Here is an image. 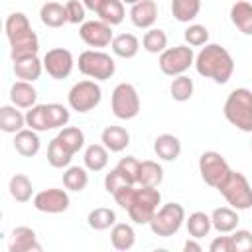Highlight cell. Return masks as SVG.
<instances>
[{
  "label": "cell",
  "instance_id": "1",
  "mask_svg": "<svg viewBox=\"0 0 252 252\" xmlns=\"http://www.w3.org/2000/svg\"><path fill=\"white\" fill-rule=\"evenodd\" d=\"M195 69L201 77L213 79L215 83L224 85L234 73V59L226 47L219 43H207L195 55Z\"/></svg>",
  "mask_w": 252,
  "mask_h": 252
},
{
  "label": "cell",
  "instance_id": "2",
  "mask_svg": "<svg viewBox=\"0 0 252 252\" xmlns=\"http://www.w3.org/2000/svg\"><path fill=\"white\" fill-rule=\"evenodd\" d=\"M6 37L10 41V57L12 61L37 55L39 51V39L35 32L30 26V20L24 12H14L6 18Z\"/></svg>",
  "mask_w": 252,
  "mask_h": 252
},
{
  "label": "cell",
  "instance_id": "3",
  "mask_svg": "<svg viewBox=\"0 0 252 252\" xmlns=\"http://www.w3.org/2000/svg\"><path fill=\"white\" fill-rule=\"evenodd\" d=\"M224 118L242 132H252V91L234 89L224 100Z\"/></svg>",
  "mask_w": 252,
  "mask_h": 252
},
{
  "label": "cell",
  "instance_id": "4",
  "mask_svg": "<svg viewBox=\"0 0 252 252\" xmlns=\"http://www.w3.org/2000/svg\"><path fill=\"white\" fill-rule=\"evenodd\" d=\"M161 203V193L158 191V187H136L134 199L128 207V215L136 224H150L152 217L158 211V205Z\"/></svg>",
  "mask_w": 252,
  "mask_h": 252
},
{
  "label": "cell",
  "instance_id": "5",
  "mask_svg": "<svg viewBox=\"0 0 252 252\" xmlns=\"http://www.w3.org/2000/svg\"><path fill=\"white\" fill-rule=\"evenodd\" d=\"M183 222H185V209L179 203H165L152 217L150 228L156 236L167 238V236H173Z\"/></svg>",
  "mask_w": 252,
  "mask_h": 252
},
{
  "label": "cell",
  "instance_id": "6",
  "mask_svg": "<svg viewBox=\"0 0 252 252\" xmlns=\"http://www.w3.org/2000/svg\"><path fill=\"white\" fill-rule=\"evenodd\" d=\"M219 191L226 199V203L236 211H246L252 207V187L240 171H230Z\"/></svg>",
  "mask_w": 252,
  "mask_h": 252
},
{
  "label": "cell",
  "instance_id": "7",
  "mask_svg": "<svg viewBox=\"0 0 252 252\" xmlns=\"http://www.w3.org/2000/svg\"><path fill=\"white\" fill-rule=\"evenodd\" d=\"M79 71L94 81H106L114 75L116 63L114 59L98 49H87L79 55Z\"/></svg>",
  "mask_w": 252,
  "mask_h": 252
},
{
  "label": "cell",
  "instance_id": "8",
  "mask_svg": "<svg viewBox=\"0 0 252 252\" xmlns=\"http://www.w3.org/2000/svg\"><path fill=\"white\" fill-rule=\"evenodd\" d=\"M159 69L163 75L167 77H177V75H185V71L195 65V53L191 45H175V47H167L165 51L159 53Z\"/></svg>",
  "mask_w": 252,
  "mask_h": 252
},
{
  "label": "cell",
  "instance_id": "9",
  "mask_svg": "<svg viewBox=\"0 0 252 252\" xmlns=\"http://www.w3.org/2000/svg\"><path fill=\"white\" fill-rule=\"evenodd\" d=\"M112 114L120 120H132L140 112V96L134 85L130 83H118L110 96Z\"/></svg>",
  "mask_w": 252,
  "mask_h": 252
},
{
  "label": "cell",
  "instance_id": "10",
  "mask_svg": "<svg viewBox=\"0 0 252 252\" xmlns=\"http://www.w3.org/2000/svg\"><path fill=\"white\" fill-rule=\"evenodd\" d=\"M230 167L226 163V159L222 158V154L215 152V150H209V152H203L201 158H199V173L203 177V181L215 189H219L224 179L230 175Z\"/></svg>",
  "mask_w": 252,
  "mask_h": 252
},
{
  "label": "cell",
  "instance_id": "11",
  "mask_svg": "<svg viewBox=\"0 0 252 252\" xmlns=\"http://www.w3.org/2000/svg\"><path fill=\"white\" fill-rule=\"evenodd\" d=\"M100 98H102V91H100V87H98L94 81H91V79L75 83V85L71 87L69 94H67L69 106H71L73 110L81 112V114L93 110V108L100 102Z\"/></svg>",
  "mask_w": 252,
  "mask_h": 252
},
{
  "label": "cell",
  "instance_id": "12",
  "mask_svg": "<svg viewBox=\"0 0 252 252\" xmlns=\"http://www.w3.org/2000/svg\"><path fill=\"white\" fill-rule=\"evenodd\" d=\"M79 35L81 39L89 45V47H106L112 43L114 33H112V26L102 22V20H89L83 22L79 28Z\"/></svg>",
  "mask_w": 252,
  "mask_h": 252
},
{
  "label": "cell",
  "instance_id": "13",
  "mask_svg": "<svg viewBox=\"0 0 252 252\" xmlns=\"http://www.w3.org/2000/svg\"><path fill=\"white\" fill-rule=\"evenodd\" d=\"M73 55L65 47H53L43 55V69L53 79H67L73 71Z\"/></svg>",
  "mask_w": 252,
  "mask_h": 252
},
{
  "label": "cell",
  "instance_id": "14",
  "mask_svg": "<svg viewBox=\"0 0 252 252\" xmlns=\"http://www.w3.org/2000/svg\"><path fill=\"white\" fill-rule=\"evenodd\" d=\"M69 195L65 189H43L33 197V207L41 213H49V215H57V213H65L69 209Z\"/></svg>",
  "mask_w": 252,
  "mask_h": 252
},
{
  "label": "cell",
  "instance_id": "15",
  "mask_svg": "<svg viewBox=\"0 0 252 252\" xmlns=\"http://www.w3.org/2000/svg\"><path fill=\"white\" fill-rule=\"evenodd\" d=\"M85 8L94 12L98 16V20L110 24V26H118L124 20V2L122 0H83Z\"/></svg>",
  "mask_w": 252,
  "mask_h": 252
},
{
  "label": "cell",
  "instance_id": "16",
  "mask_svg": "<svg viewBox=\"0 0 252 252\" xmlns=\"http://www.w3.org/2000/svg\"><path fill=\"white\" fill-rule=\"evenodd\" d=\"M10 252H41V244L37 242V236L33 228L30 226H16L12 230L10 242H8Z\"/></svg>",
  "mask_w": 252,
  "mask_h": 252
},
{
  "label": "cell",
  "instance_id": "17",
  "mask_svg": "<svg viewBox=\"0 0 252 252\" xmlns=\"http://www.w3.org/2000/svg\"><path fill=\"white\" fill-rule=\"evenodd\" d=\"M130 20L136 28L148 30L158 20V4L156 0H140L130 8Z\"/></svg>",
  "mask_w": 252,
  "mask_h": 252
},
{
  "label": "cell",
  "instance_id": "18",
  "mask_svg": "<svg viewBox=\"0 0 252 252\" xmlns=\"http://www.w3.org/2000/svg\"><path fill=\"white\" fill-rule=\"evenodd\" d=\"M10 100L18 108H32L37 100V91L30 81H16L10 89Z\"/></svg>",
  "mask_w": 252,
  "mask_h": 252
},
{
  "label": "cell",
  "instance_id": "19",
  "mask_svg": "<svg viewBox=\"0 0 252 252\" xmlns=\"http://www.w3.org/2000/svg\"><path fill=\"white\" fill-rule=\"evenodd\" d=\"M14 148L24 158L35 156L39 152V148H41V142H39L37 132L32 130V128H22L20 132H16V136H14Z\"/></svg>",
  "mask_w": 252,
  "mask_h": 252
},
{
  "label": "cell",
  "instance_id": "20",
  "mask_svg": "<svg viewBox=\"0 0 252 252\" xmlns=\"http://www.w3.org/2000/svg\"><path fill=\"white\" fill-rule=\"evenodd\" d=\"M238 213L236 209L232 207H219L211 213V222H213V228L219 230L220 234H228L232 230H236L238 226Z\"/></svg>",
  "mask_w": 252,
  "mask_h": 252
},
{
  "label": "cell",
  "instance_id": "21",
  "mask_svg": "<svg viewBox=\"0 0 252 252\" xmlns=\"http://www.w3.org/2000/svg\"><path fill=\"white\" fill-rule=\"evenodd\" d=\"M154 152L158 154V158H161L163 161H173L179 158L181 154V142L177 136L173 134H159L154 140Z\"/></svg>",
  "mask_w": 252,
  "mask_h": 252
},
{
  "label": "cell",
  "instance_id": "22",
  "mask_svg": "<svg viewBox=\"0 0 252 252\" xmlns=\"http://www.w3.org/2000/svg\"><path fill=\"white\" fill-rule=\"evenodd\" d=\"M100 142L106 146L108 152H122L130 144V134L122 126H106L100 134Z\"/></svg>",
  "mask_w": 252,
  "mask_h": 252
},
{
  "label": "cell",
  "instance_id": "23",
  "mask_svg": "<svg viewBox=\"0 0 252 252\" xmlns=\"http://www.w3.org/2000/svg\"><path fill=\"white\" fill-rule=\"evenodd\" d=\"M230 22L244 35H252V4L246 0H238L230 8Z\"/></svg>",
  "mask_w": 252,
  "mask_h": 252
},
{
  "label": "cell",
  "instance_id": "24",
  "mask_svg": "<svg viewBox=\"0 0 252 252\" xmlns=\"http://www.w3.org/2000/svg\"><path fill=\"white\" fill-rule=\"evenodd\" d=\"M43 71V61L37 59V55H32V57H24V59H16L14 61V73L20 81H37L39 75Z\"/></svg>",
  "mask_w": 252,
  "mask_h": 252
},
{
  "label": "cell",
  "instance_id": "25",
  "mask_svg": "<svg viewBox=\"0 0 252 252\" xmlns=\"http://www.w3.org/2000/svg\"><path fill=\"white\" fill-rule=\"evenodd\" d=\"M161 181H163V167H161L158 161H152V159L140 161L138 177H136V185L158 187Z\"/></svg>",
  "mask_w": 252,
  "mask_h": 252
},
{
  "label": "cell",
  "instance_id": "26",
  "mask_svg": "<svg viewBox=\"0 0 252 252\" xmlns=\"http://www.w3.org/2000/svg\"><path fill=\"white\" fill-rule=\"evenodd\" d=\"M26 126V116L14 106L4 104L0 108V130L6 134H16Z\"/></svg>",
  "mask_w": 252,
  "mask_h": 252
},
{
  "label": "cell",
  "instance_id": "27",
  "mask_svg": "<svg viewBox=\"0 0 252 252\" xmlns=\"http://www.w3.org/2000/svg\"><path fill=\"white\" fill-rule=\"evenodd\" d=\"M39 18L47 28H61L63 24L69 22L67 8L59 2H45L39 10Z\"/></svg>",
  "mask_w": 252,
  "mask_h": 252
},
{
  "label": "cell",
  "instance_id": "28",
  "mask_svg": "<svg viewBox=\"0 0 252 252\" xmlns=\"http://www.w3.org/2000/svg\"><path fill=\"white\" fill-rule=\"evenodd\" d=\"M110 47H112V53L116 57L132 59V57H136V53L140 49V41L134 33H118V35H114Z\"/></svg>",
  "mask_w": 252,
  "mask_h": 252
},
{
  "label": "cell",
  "instance_id": "29",
  "mask_svg": "<svg viewBox=\"0 0 252 252\" xmlns=\"http://www.w3.org/2000/svg\"><path fill=\"white\" fill-rule=\"evenodd\" d=\"M73 156H75V154H73L57 136H55V138L49 142V146H47V161H49L51 167H57V169L67 167V165L71 163Z\"/></svg>",
  "mask_w": 252,
  "mask_h": 252
},
{
  "label": "cell",
  "instance_id": "30",
  "mask_svg": "<svg viewBox=\"0 0 252 252\" xmlns=\"http://www.w3.org/2000/svg\"><path fill=\"white\" fill-rule=\"evenodd\" d=\"M85 167L91 171H102L108 163V150L104 144H91L83 156Z\"/></svg>",
  "mask_w": 252,
  "mask_h": 252
},
{
  "label": "cell",
  "instance_id": "31",
  "mask_svg": "<svg viewBox=\"0 0 252 252\" xmlns=\"http://www.w3.org/2000/svg\"><path fill=\"white\" fill-rule=\"evenodd\" d=\"M110 242L116 250H130L136 244V232L126 222H116L110 230Z\"/></svg>",
  "mask_w": 252,
  "mask_h": 252
},
{
  "label": "cell",
  "instance_id": "32",
  "mask_svg": "<svg viewBox=\"0 0 252 252\" xmlns=\"http://www.w3.org/2000/svg\"><path fill=\"white\" fill-rule=\"evenodd\" d=\"M10 195L12 199H16L18 203H28L32 199V193H33V187H32V181L28 175L24 173H16L10 177Z\"/></svg>",
  "mask_w": 252,
  "mask_h": 252
},
{
  "label": "cell",
  "instance_id": "33",
  "mask_svg": "<svg viewBox=\"0 0 252 252\" xmlns=\"http://www.w3.org/2000/svg\"><path fill=\"white\" fill-rule=\"evenodd\" d=\"M185 224H187V232L193 236V238H203L211 232L213 228V222H211V217L203 211H195L189 215V219H185Z\"/></svg>",
  "mask_w": 252,
  "mask_h": 252
},
{
  "label": "cell",
  "instance_id": "34",
  "mask_svg": "<svg viewBox=\"0 0 252 252\" xmlns=\"http://www.w3.org/2000/svg\"><path fill=\"white\" fill-rule=\"evenodd\" d=\"M201 12V0H171V14L177 22H191Z\"/></svg>",
  "mask_w": 252,
  "mask_h": 252
},
{
  "label": "cell",
  "instance_id": "35",
  "mask_svg": "<svg viewBox=\"0 0 252 252\" xmlns=\"http://www.w3.org/2000/svg\"><path fill=\"white\" fill-rule=\"evenodd\" d=\"M87 222L93 230H106L116 224V213L108 207H96L89 213Z\"/></svg>",
  "mask_w": 252,
  "mask_h": 252
},
{
  "label": "cell",
  "instance_id": "36",
  "mask_svg": "<svg viewBox=\"0 0 252 252\" xmlns=\"http://www.w3.org/2000/svg\"><path fill=\"white\" fill-rule=\"evenodd\" d=\"M142 45L148 53H161L167 49V35L159 28H150L142 37Z\"/></svg>",
  "mask_w": 252,
  "mask_h": 252
},
{
  "label": "cell",
  "instance_id": "37",
  "mask_svg": "<svg viewBox=\"0 0 252 252\" xmlns=\"http://www.w3.org/2000/svg\"><path fill=\"white\" fill-rule=\"evenodd\" d=\"M89 183V175H87V169L85 167H79V165H71L67 167V171L63 173V185L69 189V191H83Z\"/></svg>",
  "mask_w": 252,
  "mask_h": 252
},
{
  "label": "cell",
  "instance_id": "38",
  "mask_svg": "<svg viewBox=\"0 0 252 252\" xmlns=\"http://www.w3.org/2000/svg\"><path fill=\"white\" fill-rule=\"evenodd\" d=\"M193 79L191 77H187V75H177V77H173V81H171V87H169V93H171V96H173V100H177V102H185V100H189L191 96H193Z\"/></svg>",
  "mask_w": 252,
  "mask_h": 252
},
{
  "label": "cell",
  "instance_id": "39",
  "mask_svg": "<svg viewBox=\"0 0 252 252\" xmlns=\"http://www.w3.org/2000/svg\"><path fill=\"white\" fill-rule=\"evenodd\" d=\"M26 126L35 130V132H45L51 130L49 128V120H47V106L45 104H35L28 110L26 114Z\"/></svg>",
  "mask_w": 252,
  "mask_h": 252
},
{
  "label": "cell",
  "instance_id": "40",
  "mask_svg": "<svg viewBox=\"0 0 252 252\" xmlns=\"http://www.w3.org/2000/svg\"><path fill=\"white\" fill-rule=\"evenodd\" d=\"M57 138H59L73 154H77V152L85 146V134H83L81 128H75V126H65V128H61V132L57 134Z\"/></svg>",
  "mask_w": 252,
  "mask_h": 252
},
{
  "label": "cell",
  "instance_id": "41",
  "mask_svg": "<svg viewBox=\"0 0 252 252\" xmlns=\"http://www.w3.org/2000/svg\"><path fill=\"white\" fill-rule=\"evenodd\" d=\"M47 106V120H49V128H63L69 122V110L59 104V102H49Z\"/></svg>",
  "mask_w": 252,
  "mask_h": 252
},
{
  "label": "cell",
  "instance_id": "42",
  "mask_svg": "<svg viewBox=\"0 0 252 252\" xmlns=\"http://www.w3.org/2000/svg\"><path fill=\"white\" fill-rule=\"evenodd\" d=\"M183 37H185L187 45H191V47H201V45H207V41H209V30H207L205 26H201V24H191V26L185 30Z\"/></svg>",
  "mask_w": 252,
  "mask_h": 252
},
{
  "label": "cell",
  "instance_id": "43",
  "mask_svg": "<svg viewBox=\"0 0 252 252\" xmlns=\"http://www.w3.org/2000/svg\"><path fill=\"white\" fill-rule=\"evenodd\" d=\"M230 240H232L234 252H252V232L250 230L236 228V230H232Z\"/></svg>",
  "mask_w": 252,
  "mask_h": 252
},
{
  "label": "cell",
  "instance_id": "44",
  "mask_svg": "<svg viewBox=\"0 0 252 252\" xmlns=\"http://www.w3.org/2000/svg\"><path fill=\"white\" fill-rule=\"evenodd\" d=\"M124 185H132L126 177H124V173L118 169V167H114V169H110L108 173H106V177H104V187H106V191L110 193V195H114L118 189H122Z\"/></svg>",
  "mask_w": 252,
  "mask_h": 252
},
{
  "label": "cell",
  "instance_id": "45",
  "mask_svg": "<svg viewBox=\"0 0 252 252\" xmlns=\"http://www.w3.org/2000/svg\"><path fill=\"white\" fill-rule=\"evenodd\" d=\"M122 173H124V177L132 183V185H136V177H138V167H140V161L134 158V156H126V158H122L120 161H118V165H116Z\"/></svg>",
  "mask_w": 252,
  "mask_h": 252
},
{
  "label": "cell",
  "instance_id": "46",
  "mask_svg": "<svg viewBox=\"0 0 252 252\" xmlns=\"http://www.w3.org/2000/svg\"><path fill=\"white\" fill-rule=\"evenodd\" d=\"M67 8V18H69V24H83L85 22V4L79 2V0H67L65 4Z\"/></svg>",
  "mask_w": 252,
  "mask_h": 252
},
{
  "label": "cell",
  "instance_id": "47",
  "mask_svg": "<svg viewBox=\"0 0 252 252\" xmlns=\"http://www.w3.org/2000/svg\"><path fill=\"white\" fill-rule=\"evenodd\" d=\"M134 193H136V187H134V185H124V187L118 189L112 197H114V201H116L122 209L128 211V207H130V203H132V199H134Z\"/></svg>",
  "mask_w": 252,
  "mask_h": 252
},
{
  "label": "cell",
  "instance_id": "48",
  "mask_svg": "<svg viewBox=\"0 0 252 252\" xmlns=\"http://www.w3.org/2000/svg\"><path fill=\"white\" fill-rule=\"evenodd\" d=\"M209 250H211V252H234L230 236H217V238L211 242Z\"/></svg>",
  "mask_w": 252,
  "mask_h": 252
},
{
  "label": "cell",
  "instance_id": "49",
  "mask_svg": "<svg viewBox=\"0 0 252 252\" xmlns=\"http://www.w3.org/2000/svg\"><path fill=\"white\" fill-rule=\"evenodd\" d=\"M183 250H185V252H201L203 246H201L199 242H195V240H187V242L183 244Z\"/></svg>",
  "mask_w": 252,
  "mask_h": 252
},
{
  "label": "cell",
  "instance_id": "50",
  "mask_svg": "<svg viewBox=\"0 0 252 252\" xmlns=\"http://www.w3.org/2000/svg\"><path fill=\"white\" fill-rule=\"evenodd\" d=\"M122 2H124V4H130V6H134V4H138L140 0H122Z\"/></svg>",
  "mask_w": 252,
  "mask_h": 252
},
{
  "label": "cell",
  "instance_id": "51",
  "mask_svg": "<svg viewBox=\"0 0 252 252\" xmlns=\"http://www.w3.org/2000/svg\"><path fill=\"white\" fill-rule=\"evenodd\" d=\"M250 146H252V142H250Z\"/></svg>",
  "mask_w": 252,
  "mask_h": 252
}]
</instances>
